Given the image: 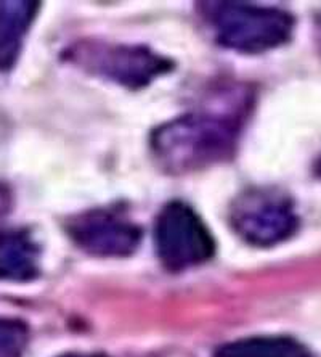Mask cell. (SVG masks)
Instances as JSON below:
<instances>
[{
	"instance_id": "obj_1",
	"label": "cell",
	"mask_w": 321,
	"mask_h": 357,
	"mask_svg": "<svg viewBox=\"0 0 321 357\" xmlns=\"http://www.w3.org/2000/svg\"><path fill=\"white\" fill-rule=\"evenodd\" d=\"M247 112V97L235 96L227 107L189 112L161 124L150 139L152 158L169 174H189L228 161Z\"/></svg>"
},
{
	"instance_id": "obj_2",
	"label": "cell",
	"mask_w": 321,
	"mask_h": 357,
	"mask_svg": "<svg viewBox=\"0 0 321 357\" xmlns=\"http://www.w3.org/2000/svg\"><path fill=\"white\" fill-rule=\"evenodd\" d=\"M199 7L225 49L257 55L291 40L294 18L286 10L244 2H203Z\"/></svg>"
},
{
	"instance_id": "obj_3",
	"label": "cell",
	"mask_w": 321,
	"mask_h": 357,
	"mask_svg": "<svg viewBox=\"0 0 321 357\" xmlns=\"http://www.w3.org/2000/svg\"><path fill=\"white\" fill-rule=\"evenodd\" d=\"M231 229L246 243L259 248L289 240L299 229L292 199L276 188H249L230 206Z\"/></svg>"
},
{
	"instance_id": "obj_4",
	"label": "cell",
	"mask_w": 321,
	"mask_h": 357,
	"mask_svg": "<svg viewBox=\"0 0 321 357\" xmlns=\"http://www.w3.org/2000/svg\"><path fill=\"white\" fill-rule=\"evenodd\" d=\"M155 248L161 264L171 272L201 266L214 256V237L199 214L183 202H171L157 214Z\"/></svg>"
},
{
	"instance_id": "obj_5",
	"label": "cell",
	"mask_w": 321,
	"mask_h": 357,
	"mask_svg": "<svg viewBox=\"0 0 321 357\" xmlns=\"http://www.w3.org/2000/svg\"><path fill=\"white\" fill-rule=\"evenodd\" d=\"M70 59L82 70L130 89L150 86L173 68L169 59L143 45L82 42L70 50Z\"/></svg>"
},
{
	"instance_id": "obj_6",
	"label": "cell",
	"mask_w": 321,
	"mask_h": 357,
	"mask_svg": "<svg viewBox=\"0 0 321 357\" xmlns=\"http://www.w3.org/2000/svg\"><path fill=\"white\" fill-rule=\"evenodd\" d=\"M66 230L76 246L98 258H124L135 253L141 241V229L118 208L76 214L68 220Z\"/></svg>"
},
{
	"instance_id": "obj_7",
	"label": "cell",
	"mask_w": 321,
	"mask_h": 357,
	"mask_svg": "<svg viewBox=\"0 0 321 357\" xmlns=\"http://www.w3.org/2000/svg\"><path fill=\"white\" fill-rule=\"evenodd\" d=\"M40 272V246L28 229H0V280L24 283Z\"/></svg>"
},
{
	"instance_id": "obj_8",
	"label": "cell",
	"mask_w": 321,
	"mask_h": 357,
	"mask_svg": "<svg viewBox=\"0 0 321 357\" xmlns=\"http://www.w3.org/2000/svg\"><path fill=\"white\" fill-rule=\"evenodd\" d=\"M39 7L33 0H0V73L17 65Z\"/></svg>"
},
{
	"instance_id": "obj_9",
	"label": "cell",
	"mask_w": 321,
	"mask_h": 357,
	"mask_svg": "<svg viewBox=\"0 0 321 357\" xmlns=\"http://www.w3.org/2000/svg\"><path fill=\"white\" fill-rule=\"evenodd\" d=\"M214 357H312V354L294 338L252 337L220 346Z\"/></svg>"
},
{
	"instance_id": "obj_10",
	"label": "cell",
	"mask_w": 321,
	"mask_h": 357,
	"mask_svg": "<svg viewBox=\"0 0 321 357\" xmlns=\"http://www.w3.org/2000/svg\"><path fill=\"white\" fill-rule=\"evenodd\" d=\"M29 328L23 320L0 317V357H21L28 348Z\"/></svg>"
},
{
	"instance_id": "obj_11",
	"label": "cell",
	"mask_w": 321,
	"mask_h": 357,
	"mask_svg": "<svg viewBox=\"0 0 321 357\" xmlns=\"http://www.w3.org/2000/svg\"><path fill=\"white\" fill-rule=\"evenodd\" d=\"M13 206V195L8 185L0 183V219L7 216Z\"/></svg>"
},
{
	"instance_id": "obj_12",
	"label": "cell",
	"mask_w": 321,
	"mask_h": 357,
	"mask_svg": "<svg viewBox=\"0 0 321 357\" xmlns=\"http://www.w3.org/2000/svg\"><path fill=\"white\" fill-rule=\"evenodd\" d=\"M317 42H318V49L321 52V18L317 21Z\"/></svg>"
},
{
	"instance_id": "obj_13",
	"label": "cell",
	"mask_w": 321,
	"mask_h": 357,
	"mask_svg": "<svg viewBox=\"0 0 321 357\" xmlns=\"http://www.w3.org/2000/svg\"><path fill=\"white\" fill-rule=\"evenodd\" d=\"M60 357H107V356H100V354H65Z\"/></svg>"
},
{
	"instance_id": "obj_14",
	"label": "cell",
	"mask_w": 321,
	"mask_h": 357,
	"mask_svg": "<svg viewBox=\"0 0 321 357\" xmlns=\"http://www.w3.org/2000/svg\"><path fill=\"white\" fill-rule=\"evenodd\" d=\"M315 174H317V176L321 178V158L318 160L317 166H315Z\"/></svg>"
}]
</instances>
